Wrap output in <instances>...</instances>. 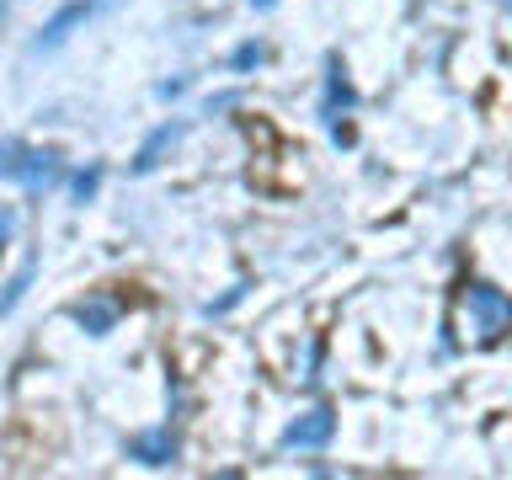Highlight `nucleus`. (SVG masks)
<instances>
[{
	"label": "nucleus",
	"mask_w": 512,
	"mask_h": 480,
	"mask_svg": "<svg viewBox=\"0 0 512 480\" xmlns=\"http://www.w3.org/2000/svg\"><path fill=\"white\" fill-rule=\"evenodd\" d=\"M464 315H470V336L475 342H502L512 331V299L496 283H464Z\"/></svg>",
	"instance_id": "obj_1"
},
{
	"label": "nucleus",
	"mask_w": 512,
	"mask_h": 480,
	"mask_svg": "<svg viewBox=\"0 0 512 480\" xmlns=\"http://www.w3.org/2000/svg\"><path fill=\"white\" fill-rule=\"evenodd\" d=\"M0 176H6V182H22V187H54L64 176V160L54 150H38V144L0 139Z\"/></svg>",
	"instance_id": "obj_2"
},
{
	"label": "nucleus",
	"mask_w": 512,
	"mask_h": 480,
	"mask_svg": "<svg viewBox=\"0 0 512 480\" xmlns=\"http://www.w3.org/2000/svg\"><path fill=\"white\" fill-rule=\"evenodd\" d=\"M331 432H336V411L331 406H315V411H304L299 422L283 432V448H326Z\"/></svg>",
	"instance_id": "obj_3"
},
{
	"label": "nucleus",
	"mask_w": 512,
	"mask_h": 480,
	"mask_svg": "<svg viewBox=\"0 0 512 480\" xmlns=\"http://www.w3.org/2000/svg\"><path fill=\"white\" fill-rule=\"evenodd\" d=\"M118 310H123L118 299L96 294V299H80L70 315H75V326H80V331H91V336H107L112 326H118Z\"/></svg>",
	"instance_id": "obj_4"
},
{
	"label": "nucleus",
	"mask_w": 512,
	"mask_h": 480,
	"mask_svg": "<svg viewBox=\"0 0 512 480\" xmlns=\"http://www.w3.org/2000/svg\"><path fill=\"white\" fill-rule=\"evenodd\" d=\"M91 16H96L91 0H75V6H64V11L54 16V22H48V27L38 32V43H32V48H38V54H43V48H59V43L80 27V22H91Z\"/></svg>",
	"instance_id": "obj_5"
},
{
	"label": "nucleus",
	"mask_w": 512,
	"mask_h": 480,
	"mask_svg": "<svg viewBox=\"0 0 512 480\" xmlns=\"http://www.w3.org/2000/svg\"><path fill=\"white\" fill-rule=\"evenodd\" d=\"M128 459H139V464H176V438H171V427H160V432H139V438H128Z\"/></svg>",
	"instance_id": "obj_6"
},
{
	"label": "nucleus",
	"mask_w": 512,
	"mask_h": 480,
	"mask_svg": "<svg viewBox=\"0 0 512 480\" xmlns=\"http://www.w3.org/2000/svg\"><path fill=\"white\" fill-rule=\"evenodd\" d=\"M176 139H182V123H166V128H155V134H150V144H144V150L134 155V171H150L155 160H160V150H171Z\"/></svg>",
	"instance_id": "obj_7"
},
{
	"label": "nucleus",
	"mask_w": 512,
	"mask_h": 480,
	"mask_svg": "<svg viewBox=\"0 0 512 480\" xmlns=\"http://www.w3.org/2000/svg\"><path fill=\"white\" fill-rule=\"evenodd\" d=\"M336 107H352V86H347V80H342V70H336V64H331V80H326V112H331V118H336Z\"/></svg>",
	"instance_id": "obj_8"
},
{
	"label": "nucleus",
	"mask_w": 512,
	"mask_h": 480,
	"mask_svg": "<svg viewBox=\"0 0 512 480\" xmlns=\"http://www.w3.org/2000/svg\"><path fill=\"white\" fill-rule=\"evenodd\" d=\"M27 278H32V267H22V272H16V278H11V288H6V299H0V315H11V304L22 299V288H27Z\"/></svg>",
	"instance_id": "obj_9"
},
{
	"label": "nucleus",
	"mask_w": 512,
	"mask_h": 480,
	"mask_svg": "<svg viewBox=\"0 0 512 480\" xmlns=\"http://www.w3.org/2000/svg\"><path fill=\"white\" fill-rule=\"evenodd\" d=\"M96 182H102V171H80V176H75V198L86 203L91 192H96Z\"/></svg>",
	"instance_id": "obj_10"
},
{
	"label": "nucleus",
	"mask_w": 512,
	"mask_h": 480,
	"mask_svg": "<svg viewBox=\"0 0 512 480\" xmlns=\"http://www.w3.org/2000/svg\"><path fill=\"white\" fill-rule=\"evenodd\" d=\"M256 59H262V48H256V43H246V48L235 54V64H240V70H246V64H256Z\"/></svg>",
	"instance_id": "obj_11"
},
{
	"label": "nucleus",
	"mask_w": 512,
	"mask_h": 480,
	"mask_svg": "<svg viewBox=\"0 0 512 480\" xmlns=\"http://www.w3.org/2000/svg\"><path fill=\"white\" fill-rule=\"evenodd\" d=\"M6 240H11V214H0V251H6Z\"/></svg>",
	"instance_id": "obj_12"
},
{
	"label": "nucleus",
	"mask_w": 512,
	"mask_h": 480,
	"mask_svg": "<svg viewBox=\"0 0 512 480\" xmlns=\"http://www.w3.org/2000/svg\"><path fill=\"white\" fill-rule=\"evenodd\" d=\"M91 6H96V11H107V6H112V0H91Z\"/></svg>",
	"instance_id": "obj_13"
},
{
	"label": "nucleus",
	"mask_w": 512,
	"mask_h": 480,
	"mask_svg": "<svg viewBox=\"0 0 512 480\" xmlns=\"http://www.w3.org/2000/svg\"><path fill=\"white\" fill-rule=\"evenodd\" d=\"M251 6H272V0H251Z\"/></svg>",
	"instance_id": "obj_14"
},
{
	"label": "nucleus",
	"mask_w": 512,
	"mask_h": 480,
	"mask_svg": "<svg viewBox=\"0 0 512 480\" xmlns=\"http://www.w3.org/2000/svg\"><path fill=\"white\" fill-rule=\"evenodd\" d=\"M502 6H507V11H512V0H502Z\"/></svg>",
	"instance_id": "obj_15"
}]
</instances>
